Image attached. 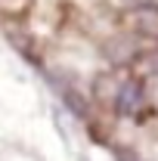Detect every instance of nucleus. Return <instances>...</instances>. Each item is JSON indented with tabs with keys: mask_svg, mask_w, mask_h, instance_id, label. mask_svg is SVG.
<instances>
[{
	"mask_svg": "<svg viewBox=\"0 0 158 161\" xmlns=\"http://www.w3.org/2000/svg\"><path fill=\"white\" fill-rule=\"evenodd\" d=\"M121 25H124V31H130L143 43L158 47V3L155 0H143V3L127 6L121 13Z\"/></svg>",
	"mask_w": 158,
	"mask_h": 161,
	"instance_id": "f257e3e1",
	"label": "nucleus"
},
{
	"mask_svg": "<svg viewBox=\"0 0 158 161\" xmlns=\"http://www.w3.org/2000/svg\"><path fill=\"white\" fill-rule=\"evenodd\" d=\"M146 47L149 43H143L139 37H133L130 31L121 28L118 34H112V37L102 43V56L112 62V65H130V62H137L146 53Z\"/></svg>",
	"mask_w": 158,
	"mask_h": 161,
	"instance_id": "f03ea898",
	"label": "nucleus"
},
{
	"mask_svg": "<svg viewBox=\"0 0 158 161\" xmlns=\"http://www.w3.org/2000/svg\"><path fill=\"white\" fill-rule=\"evenodd\" d=\"M146 105V84L143 78H121V87H118V96H115V112L124 115V118H133L143 112Z\"/></svg>",
	"mask_w": 158,
	"mask_h": 161,
	"instance_id": "7ed1b4c3",
	"label": "nucleus"
},
{
	"mask_svg": "<svg viewBox=\"0 0 158 161\" xmlns=\"http://www.w3.org/2000/svg\"><path fill=\"white\" fill-rule=\"evenodd\" d=\"M118 87H121V78H115V75H99L96 80H93V96H96L99 105H115V96H118Z\"/></svg>",
	"mask_w": 158,
	"mask_h": 161,
	"instance_id": "20e7f679",
	"label": "nucleus"
},
{
	"mask_svg": "<svg viewBox=\"0 0 158 161\" xmlns=\"http://www.w3.org/2000/svg\"><path fill=\"white\" fill-rule=\"evenodd\" d=\"M25 6H28V0H0V13L3 16H22Z\"/></svg>",
	"mask_w": 158,
	"mask_h": 161,
	"instance_id": "39448f33",
	"label": "nucleus"
},
{
	"mask_svg": "<svg viewBox=\"0 0 158 161\" xmlns=\"http://www.w3.org/2000/svg\"><path fill=\"white\" fill-rule=\"evenodd\" d=\"M115 161H139L133 149H115Z\"/></svg>",
	"mask_w": 158,
	"mask_h": 161,
	"instance_id": "423d86ee",
	"label": "nucleus"
}]
</instances>
